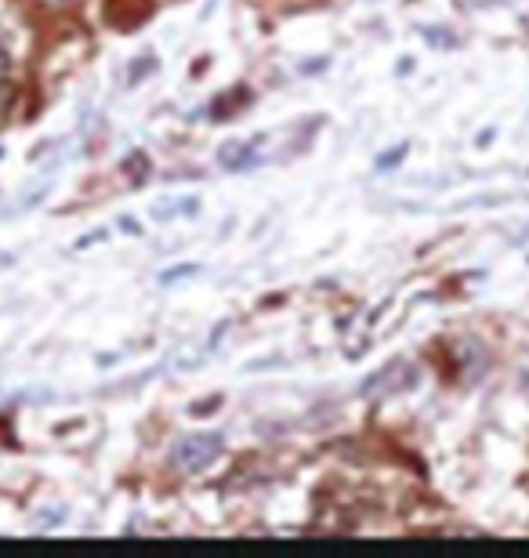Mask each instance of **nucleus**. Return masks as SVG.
Instances as JSON below:
<instances>
[{
    "instance_id": "f257e3e1",
    "label": "nucleus",
    "mask_w": 529,
    "mask_h": 558,
    "mask_svg": "<svg viewBox=\"0 0 529 558\" xmlns=\"http://www.w3.org/2000/svg\"><path fill=\"white\" fill-rule=\"evenodd\" d=\"M225 453V439L218 432H192V435H181L171 450V464L185 475H196L203 471L207 464H214L218 457Z\"/></svg>"
},
{
    "instance_id": "f03ea898",
    "label": "nucleus",
    "mask_w": 529,
    "mask_h": 558,
    "mask_svg": "<svg viewBox=\"0 0 529 558\" xmlns=\"http://www.w3.org/2000/svg\"><path fill=\"white\" fill-rule=\"evenodd\" d=\"M250 145H243V142H228L225 149H221V167H228V171H236V167H243V163H250Z\"/></svg>"
},
{
    "instance_id": "7ed1b4c3",
    "label": "nucleus",
    "mask_w": 529,
    "mask_h": 558,
    "mask_svg": "<svg viewBox=\"0 0 529 558\" xmlns=\"http://www.w3.org/2000/svg\"><path fill=\"white\" fill-rule=\"evenodd\" d=\"M145 167H149V163H145V156H142V153H135V156L124 163V171H131L135 178H142V174H145Z\"/></svg>"
},
{
    "instance_id": "20e7f679",
    "label": "nucleus",
    "mask_w": 529,
    "mask_h": 558,
    "mask_svg": "<svg viewBox=\"0 0 529 558\" xmlns=\"http://www.w3.org/2000/svg\"><path fill=\"white\" fill-rule=\"evenodd\" d=\"M44 5H51V8H66V5H73V0H44Z\"/></svg>"
},
{
    "instance_id": "39448f33",
    "label": "nucleus",
    "mask_w": 529,
    "mask_h": 558,
    "mask_svg": "<svg viewBox=\"0 0 529 558\" xmlns=\"http://www.w3.org/2000/svg\"><path fill=\"white\" fill-rule=\"evenodd\" d=\"M522 385H525V392H529V370H522Z\"/></svg>"
}]
</instances>
